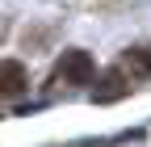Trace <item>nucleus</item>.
Instances as JSON below:
<instances>
[{"label": "nucleus", "instance_id": "1", "mask_svg": "<svg viewBox=\"0 0 151 147\" xmlns=\"http://www.w3.org/2000/svg\"><path fill=\"white\" fill-rule=\"evenodd\" d=\"M55 71H59V80H63V84H92V76H97V63H92V55H88V50L76 46V50H63V55H59V67H55Z\"/></svg>", "mask_w": 151, "mask_h": 147}, {"label": "nucleus", "instance_id": "2", "mask_svg": "<svg viewBox=\"0 0 151 147\" xmlns=\"http://www.w3.org/2000/svg\"><path fill=\"white\" fill-rule=\"evenodd\" d=\"M118 71L130 76V80H151V46H130V50H122Z\"/></svg>", "mask_w": 151, "mask_h": 147}, {"label": "nucleus", "instance_id": "3", "mask_svg": "<svg viewBox=\"0 0 151 147\" xmlns=\"http://www.w3.org/2000/svg\"><path fill=\"white\" fill-rule=\"evenodd\" d=\"M25 63H17V59H0V97H21L25 93Z\"/></svg>", "mask_w": 151, "mask_h": 147}, {"label": "nucleus", "instance_id": "4", "mask_svg": "<svg viewBox=\"0 0 151 147\" xmlns=\"http://www.w3.org/2000/svg\"><path fill=\"white\" fill-rule=\"evenodd\" d=\"M126 93H130V84H126V76H122V71L113 67V71H105V76H101V84L92 88V101L109 105V101H122Z\"/></svg>", "mask_w": 151, "mask_h": 147}]
</instances>
